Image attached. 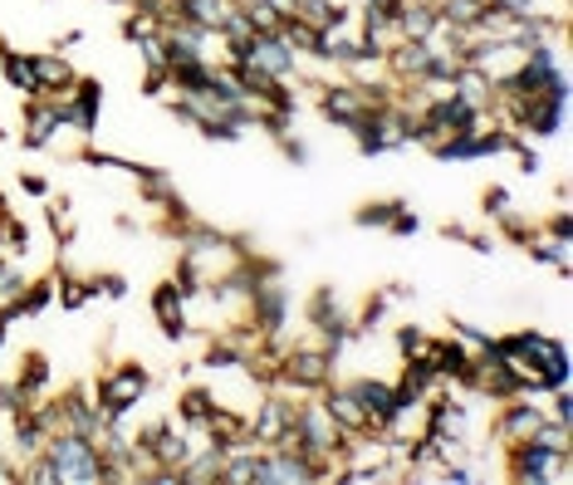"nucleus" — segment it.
<instances>
[{
	"mask_svg": "<svg viewBox=\"0 0 573 485\" xmlns=\"http://www.w3.org/2000/svg\"><path fill=\"white\" fill-rule=\"evenodd\" d=\"M569 461L573 451H559V446H544V442H510V481L514 485H564L569 481Z\"/></svg>",
	"mask_w": 573,
	"mask_h": 485,
	"instance_id": "obj_1",
	"label": "nucleus"
},
{
	"mask_svg": "<svg viewBox=\"0 0 573 485\" xmlns=\"http://www.w3.org/2000/svg\"><path fill=\"white\" fill-rule=\"evenodd\" d=\"M147 388H153V378H147V368H137V363H123V368H113L108 378L98 382V392H94V408L103 422H123L137 402L147 398Z\"/></svg>",
	"mask_w": 573,
	"mask_h": 485,
	"instance_id": "obj_2",
	"label": "nucleus"
},
{
	"mask_svg": "<svg viewBox=\"0 0 573 485\" xmlns=\"http://www.w3.org/2000/svg\"><path fill=\"white\" fill-rule=\"evenodd\" d=\"M334 368L338 358L329 348H280V368H274V382L280 388H304V392H319L324 382H334Z\"/></svg>",
	"mask_w": 573,
	"mask_h": 485,
	"instance_id": "obj_3",
	"label": "nucleus"
},
{
	"mask_svg": "<svg viewBox=\"0 0 573 485\" xmlns=\"http://www.w3.org/2000/svg\"><path fill=\"white\" fill-rule=\"evenodd\" d=\"M236 64H250V70L265 74L270 84H294V78H300V54L284 44V35H256Z\"/></svg>",
	"mask_w": 573,
	"mask_h": 485,
	"instance_id": "obj_4",
	"label": "nucleus"
},
{
	"mask_svg": "<svg viewBox=\"0 0 573 485\" xmlns=\"http://www.w3.org/2000/svg\"><path fill=\"white\" fill-rule=\"evenodd\" d=\"M60 104H64V128H74V133H84V138H94V133H98V113H103V84H98V78L79 74L74 88H69Z\"/></svg>",
	"mask_w": 573,
	"mask_h": 485,
	"instance_id": "obj_5",
	"label": "nucleus"
},
{
	"mask_svg": "<svg viewBox=\"0 0 573 485\" xmlns=\"http://www.w3.org/2000/svg\"><path fill=\"white\" fill-rule=\"evenodd\" d=\"M319 108H324V118L334 123V128H343V133H353V123L363 118V113L373 108V98H368V88L363 84H329L324 94H319Z\"/></svg>",
	"mask_w": 573,
	"mask_h": 485,
	"instance_id": "obj_6",
	"label": "nucleus"
},
{
	"mask_svg": "<svg viewBox=\"0 0 573 485\" xmlns=\"http://www.w3.org/2000/svg\"><path fill=\"white\" fill-rule=\"evenodd\" d=\"M250 436H256V446L260 451H270V446H280L284 442V432L294 426V402L290 398H280V392H270L265 402H260V412L250 417Z\"/></svg>",
	"mask_w": 573,
	"mask_h": 485,
	"instance_id": "obj_7",
	"label": "nucleus"
},
{
	"mask_svg": "<svg viewBox=\"0 0 573 485\" xmlns=\"http://www.w3.org/2000/svg\"><path fill=\"white\" fill-rule=\"evenodd\" d=\"M60 133H64V104L60 98H30V108H25V148L44 152Z\"/></svg>",
	"mask_w": 573,
	"mask_h": 485,
	"instance_id": "obj_8",
	"label": "nucleus"
},
{
	"mask_svg": "<svg viewBox=\"0 0 573 485\" xmlns=\"http://www.w3.org/2000/svg\"><path fill=\"white\" fill-rule=\"evenodd\" d=\"M153 314H157V324H163L167 344H181V338L191 334V324H187V295H181L177 280H167V285L153 289Z\"/></svg>",
	"mask_w": 573,
	"mask_h": 485,
	"instance_id": "obj_9",
	"label": "nucleus"
},
{
	"mask_svg": "<svg viewBox=\"0 0 573 485\" xmlns=\"http://www.w3.org/2000/svg\"><path fill=\"white\" fill-rule=\"evenodd\" d=\"M30 74H34V98H64L79 78L64 54H30Z\"/></svg>",
	"mask_w": 573,
	"mask_h": 485,
	"instance_id": "obj_10",
	"label": "nucleus"
},
{
	"mask_svg": "<svg viewBox=\"0 0 573 485\" xmlns=\"http://www.w3.org/2000/svg\"><path fill=\"white\" fill-rule=\"evenodd\" d=\"M319 402H324V412L338 422V432H343V436L368 432V426H373V422H368V412H363V402L353 398L348 382H343V388H334V382H324V388H319Z\"/></svg>",
	"mask_w": 573,
	"mask_h": 485,
	"instance_id": "obj_11",
	"label": "nucleus"
},
{
	"mask_svg": "<svg viewBox=\"0 0 573 485\" xmlns=\"http://www.w3.org/2000/svg\"><path fill=\"white\" fill-rule=\"evenodd\" d=\"M383 64L397 74V84L421 88V78H427V64H431V50H427L421 40H397L393 50L383 54Z\"/></svg>",
	"mask_w": 573,
	"mask_h": 485,
	"instance_id": "obj_12",
	"label": "nucleus"
},
{
	"mask_svg": "<svg viewBox=\"0 0 573 485\" xmlns=\"http://www.w3.org/2000/svg\"><path fill=\"white\" fill-rule=\"evenodd\" d=\"M348 388H353V398L363 402L368 422H373V426H383V422H387V412H393V402H397V382H387V378H353Z\"/></svg>",
	"mask_w": 573,
	"mask_h": 485,
	"instance_id": "obj_13",
	"label": "nucleus"
},
{
	"mask_svg": "<svg viewBox=\"0 0 573 485\" xmlns=\"http://www.w3.org/2000/svg\"><path fill=\"white\" fill-rule=\"evenodd\" d=\"M471 358L476 348H466L461 338H431V368H437L441 382H461L471 373Z\"/></svg>",
	"mask_w": 573,
	"mask_h": 485,
	"instance_id": "obj_14",
	"label": "nucleus"
},
{
	"mask_svg": "<svg viewBox=\"0 0 573 485\" xmlns=\"http://www.w3.org/2000/svg\"><path fill=\"white\" fill-rule=\"evenodd\" d=\"M437 30V0H403L397 6V40H431Z\"/></svg>",
	"mask_w": 573,
	"mask_h": 485,
	"instance_id": "obj_15",
	"label": "nucleus"
},
{
	"mask_svg": "<svg viewBox=\"0 0 573 485\" xmlns=\"http://www.w3.org/2000/svg\"><path fill=\"white\" fill-rule=\"evenodd\" d=\"M231 15V0H177V20H191L201 30H221Z\"/></svg>",
	"mask_w": 573,
	"mask_h": 485,
	"instance_id": "obj_16",
	"label": "nucleus"
},
{
	"mask_svg": "<svg viewBox=\"0 0 573 485\" xmlns=\"http://www.w3.org/2000/svg\"><path fill=\"white\" fill-rule=\"evenodd\" d=\"M524 251H530V261H540V265H549L554 270L559 280L569 275L573 270V255H569V241H554V235H534L530 245H524Z\"/></svg>",
	"mask_w": 573,
	"mask_h": 485,
	"instance_id": "obj_17",
	"label": "nucleus"
},
{
	"mask_svg": "<svg viewBox=\"0 0 573 485\" xmlns=\"http://www.w3.org/2000/svg\"><path fill=\"white\" fill-rule=\"evenodd\" d=\"M211 408H216L211 392H206V388H187V392H181V402H177L181 426H187V432H206V417H211Z\"/></svg>",
	"mask_w": 573,
	"mask_h": 485,
	"instance_id": "obj_18",
	"label": "nucleus"
},
{
	"mask_svg": "<svg viewBox=\"0 0 573 485\" xmlns=\"http://www.w3.org/2000/svg\"><path fill=\"white\" fill-rule=\"evenodd\" d=\"M94 280H74V275H60L54 280V299H60V309H88V304H94Z\"/></svg>",
	"mask_w": 573,
	"mask_h": 485,
	"instance_id": "obj_19",
	"label": "nucleus"
},
{
	"mask_svg": "<svg viewBox=\"0 0 573 485\" xmlns=\"http://www.w3.org/2000/svg\"><path fill=\"white\" fill-rule=\"evenodd\" d=\"M0 74H6L10 84L20 88V94H30V98H34V74H30V54H20V50H10V44H0Z\"/></svg>",
	"mask_w": 573,
	"mask_h": 485,
	"instance_id": "obj_20",
	"label": "nucleus"
},
{
	"mask_svg": "<svg viewBox=\"0 0 573 485\" xmlns=\"http://www.w3.org/2000/svg\"><path fill=\"white\" fill-rule=\"evenodd\" d=\"M480 10H486V0H437V15L451 30H476Z\"/></svg>",
	"mask_w": 573,
	"mask_h": 485,
	"instance_id": "obj_21",
	"label": "nucleus"
},
{
	"mask_svg": "<svg viewBox=\"0 0 573 485\" xmlns=\"http://www.w3.org/2000/svg\"><path fill=\"white\" fill-rule=\"evenodd\" d=\"M44 388H50V358H44V354H30V358H25V378H20V392H25L30 402H40Z\"/></svg>",
	"mask_w": 573,
	"mask_h": 485,
	"instance_id": "obj_22",
	"label": "nucleus"
},
{
	"mask_svg": "<svg viewBox=\"0 0 573 485\" xmlns=\"http://www.w3.org/2000/svg\"><path fill=\"white\" fill-rule=\"evenodd\" d=\"M397 354H403V363L411 358H431V338L417 329V324H407V329H397Z\"/></svg>",
	"mask_w": 573,
	"mask_h": 485,
	"instance_id": "obj_23",
	"label": "nucleus"
},
{
	"mask_svg": "<svg viewBox=\"0 0 573 485\" xmlns=\"http://www.w3.org/2000/svg\"><path fill=\"white\" fill-rule=\"evenodd\" d=\"M397 211H403V201H373V207H363L353 221H358V225H368V231H373V225H383V231H387Z\"/></svg>",
	"mask_w": 573,
	"mask_h": 485,
	"instance_id": "obj_24",
	"label": "nucleus"
},
{
	"mask_svg": "<svg viewBox=\"0 0 573 485\" xmlns=\"http://www.w3.org/2000/svg\"><path fill=\"white\" fill-rule=\"evenodd\" d=\"M30 408V398L20 392V382H0V412H10V417H20Z\"/></svg>",
	"mask_w": 573,
	"mask_h": 485,
	"instance_id": "obj_25",
	"label": "nucleus"
},
{
	"mask_svg": "<svg viewBox=\"0 0 573 485\" xmlns=\"http://www.w3.org/2000/svg\"><path fill=\"white\" fill-rule=\"evenodd\" d=\"M490 6H500L514 20H530V15H540V10H544V0H490Z\"/></svg>",
	"mask_w": 573,
	"mask_h": 485,
	"instance_id": "obj_26",
	"label": "nucleus"
},
{
	"mask_svg": "<svg viewBox=\"0 0 573 485\" xmlns=\"http://www.w3.org/2000/svg\"><path fill=\"white\" fill-rule=\"evenodd\" d=\"M94 289H98V295L123 299V295H128V280H123V275H103V280H94Z\"/></svg>",
	"mask_w": 573,
	"mask_h": 485,
	"instance_id": "obj_27",
	"label": "nucleus"
},
{
	"mask_svg": "<svg viewBox=\"0 0 573 485\" xmlns=\"http://www.w3.org/2000/svg\"><path fill=\"white\" fill-rule=\"evenodd\" d=\"M387 231H393V235H417V231H421V221H417V217H411V211L403 207V211H397V217H393V225H387Z\"/></svg>",
	"mask_w": 573,
	"mask_h": 485,
	"instance_id": "obj_28",
	"label": "nucleus"
},
{
	"mask_svg": "<svg viewBox=\"0 0 573 485\" xmlns=\"http://www.w3.org/2000/svg\"><path fill=\"white\" fill-rule=\"evenodd\" d=\"M486 211H490V217H506V211H510V191H506V187H490Z\"/></svg>",
	"mask_w": 573,
	"mask_h": 485,
	"instance_id": "obj_29",
	"label": "nucleus"
},
{
	"mask_svg": "<svg viewBox=\"0 0 573 485\" xmlns=\"http://www.w3.org/2000/svg\"><path fill=\"white\" fill-rule=\"evenodd\" d=\"M20 187H25V197H50V182H44V177L40 172H25V177H20Z\"/></svg>",
	"mask_w": 573,
	"mask_h": 485,
	"instance_id": "obj_30",
	"label": "nucleus"
},
{
	"mask_svg": "<svg viewBox=\"0 0 573 485\" xmlns=\"http://www.w3.org/2000/svg\"><path fill=\"white\" fill-rule=\"evenodd\" d=\"M549 235H554V241H573V221H569V211H559V217L549 221Z\"/></svg>",
	"mask_w": 573,
	"mask_h": 485,
	"instance_id": "obj_31",
	"label": "nucleus"
},
{
	"mask_svg": "<svg viewBox=\"0 0 573 485\" xmlns=\"http://www.w3.org/2000/svg\"><path fill=\"white\" fill-rule=\"evenodd\" d=\"M284 157H290V162H309V143H300V138H284Z\"/></svg>",
	"mask_w": 573,
	"mask_h": 485,
	"instance_id": "obj_32",
	"label": "nucleus"
}]
</instances>
